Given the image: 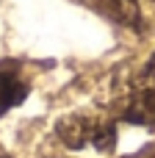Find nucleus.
Listing matches in <instances>:
<instances>
[{
	"instance_id": "f257e3e1",
	"label": "nucleus",
	"mask_w": 155,
	"mask_h": 158,
	"mask_svg": "<svg viewBox=\"0 0 155 158\" xmlns=\"http://www.w3.org/2000/svg\"><path fill=\"white\" fill-rule=\"evenodd\" d=\"M58 136L67 147H75V150H83V147L108 150V147H114L116 131H114V122H108L105 117L72 114L58 122Z\"/></svg>"
},
{
	"instance_id": "f03ea898",
	"label": "nucleus",
	"mask_w": 155,
	"mask_h": 158,
	"mask_svg": "<svg viewBox=\"0 0 155 158\" xmlns=\"http://www.w3.org/2000/svg\"><path fill=\"white\" fill-rule=\"evenodd\" d=\"M125 119L136 125L155 128V56L147 61L141 75L136 78L128 106H125Z\"/></svg>"
},
{
	"instance_id": "7ed1b4c3",
	"label": "nucleus",
	"mask_w": 155,
	"mask_h": 158,
	"mask_svg": "<svg viewBox=\"0 0 155 158\" xmlns=\"http://www.w3.org/2000/svg\"><path fill=\"white\" fill-rule=\"evenodd\" d=\"M25 97H28V83L11 69H0V117L8 114L14 106H19Z\"/></svg>"
},
{
	"instance_id": "20e7f679",
	"label": "nucleus",
	"mask_w": 155,
	"mask_h": 158,
	"mask_svg": "<svg viewBox=\"0 0 155 158\" xmlns=\"http://www.w3.org/2000/svg\"><path fill=\"white\" fill-rule=\"evenodd\" d=\"M111 14L116 19H122L125 25H139L141 19V11H153L155 14V0H105Z\"/></svg>"
},
{
	"instance_id": "39448f33",
	"label": "nucleus",
	"mask_w": 155,
	"mask_h": 158,
	"mask_svg": "<svg viewBox=\"0 0 155 158\" xmlns=\"http://www.w3.org/2000/svg\"><path fill=\"white\" fill-rule=\"evenodd\" d=\"M0 158H8V156H3V153H0Z\"/></svg>"
}]
</instances>
